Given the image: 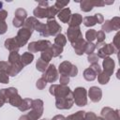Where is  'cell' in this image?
Masks as SVG:
<instances>
[{
	"label": "cell",
	"instance_id": "cell-35",
	"mask_svg": "<svg viewBox=\"0 0 120 120\" xmlns=\"http://www.w3.org/2000/svg\"><path fill=\"white\" fill-rule=\"evenodd\" d=\"M84 120H105L104 118H102L101 116H97L95 112H85V115H84Z\"/></svg>",
	"mask_w": 120,
	"mask_h": 120
},
{
	"label": "cell",
	"instance_id": "cell-32",
	"mask_svg": "<svg viewBox=\"0 0 120 120\" xmlns=\"http://www.w3.org/2000/svg\"><path fill=\"white\" fill-rule=\"evenodd\" d=\"M96 35H97V31L95 29H89L86 31L85 33V38L87 42H93L96 39Z\"/></svg>",
	"mask_w": 120,
	"mask_h": 120
},
{
	"label": "cell",
	"instance_id": "cell-25",
	"mask_svg": "<svg viewBox=\"0 0 120 120\" xmlns=\"http://www.w3.org/2000/svg\"><path fill=\"white\" fill-rule=\"evenodd\" d=\"M8 62L9 64H17L22 62L21 61V55L19 54L18 52H10L8 55Z\"/></svg>",
	"mask_w": 120,
	"mask_h": 120
},
{
	"label": "cell",
	"instance_id": "cell-15",
	"mask_svg": "<svg viewBox=\"0 0 120 120\" xmlns=\"http://www.w3.org/2000/svg\"><path fill=\"white\" fill-rule=\"evenodd\" d=\"M85 44H86V40H84L82 38L76 40L75 42L71 43L72 48L74 49V52L77 55H82L84 53L85 51Z\"/></svg>",
	"mask_w": 120,
	"mask_h": 120
},
{
	"label": "cell",
	"instance_id": "cell-49",
	"mask_svg": "<svg viewBox=\"0 0 120 120\" xmlns=\"http://www.w3.org/2000/svg\"><path fill=\"white\" fill-rule=\"evenodd\" d=\"M7 17H8V11L5 9H0V20L6 21Z\"/></svg>",
	"mask_w": 120,
	"mask_h": 120
},
{
	"label": "cell",
	"instance_id": "cell-11",
	"mask_svg": "<svg viewBox=\"0 0 120 120\" xmlns=\"http://www.w3.org/2000/svg\"><path fill=\"white\" fill-rule=\"evenodd\" d=\"M103 22H104V18L100 13H96L93 16H86L82 19L83 24L87 27L94 26L97 23H102Z\"/></svg>",
	"mask_w": 120,
	"mask_h": 120
},
{
	"label": "cell",
	"instance_id": "cell-19",
	"mask_svg": "<svg viewBox=\"0 0 120 120\" xmlns=\"http://www.w3.org/2000/svg\"><path fill=\"white\" fill-rule=\"evenodd\" d=\"M24 68L22 62L17 63V64H10V70H9V76H16L18 73L21 72V70Z\"/></svg>",
	"mask_w": 120,
	"mask_h": 120
},
{
	"label": "cell",
	"instance_id": "cell-5",
	"mask_svg": "<svg viewBox=\"0 0 120 120\" xmlns=\"http://www.w3.org/2000/svg\"><path fill=\"white\" fill-rule=\"evenodd\" d=\"M74 104L73 94L66 97L55 98V107L59 110H69Z\"/></svg>",
	"mask_w": 120,
	"mask_h": 120
},
{
	"label": "cell",
	"instance_id": "cell-45",
	"mask_svg": "<svg viewBox=\"0 0 120 120\" xmlns=\"http://www.w3.org/2000/svg\"><path fill=\"white\" fill-rule=\"evenodd\" d=\"M8 30V24L6 22V21H2L0 20V35H3L7 32Z\"/></svg>",
	"mask_w": 120,
	"mask_h": 120
},
{
	"label": "cell",
	"instance_id": "cell-24",
	"mask_svg": "<svg viewBox=\"0 0 120 120\" xmlns=\"http://www.w3.org/2000/svg\"><path fill=\"white\" fill-rule=\"evenodd\" d=\"M97 74H96V72L91 68H87L86 69H84V71H83V78L86 80V81H88V82H92V81H94L96 78H97Z\"/></svg>",
	"mask_w": 120,
	"mask_h": 120
},
{
	"label": "cell",
	"instance_id": "cell-42",
	"mask_svg": "<svg viewBox=\"0 0 120 120\" xmlns=\"http://www.w3.org/2000/svg\"><path fill=\"white\" fill-rule=\"evenodd\" d=\"M105 33L101 30L98 31L97 32V35H96V39H97V43H100V42H104L105 40Z\"/></svg>",
	"mask_w": 120,
	"mask_h": 120
},
{
	"label": "cell",
	"instance_id": "cell-37",
	"mask_svg": "<svg viewBox=\"0 0 120 120\" xmlns=\"http://www.w3.org/2000/svg\"><path fill=\"white\" fill-rule=\"evenodd\" d=\"M110 21H111V23L112 25V30L118 31L120 29V18L119 17H113Z\"/></svg>",
	"mask_w": 120,
	"mask_h": 120
},
{
	"label": "cell",
	"instance_id": "cell-18",
	"mask_svg": "<svg viewBox=\"0 0 120 120\" xmlns=\"http://www.w3.org/2000/svg\"><path fill=\"white\" fill-rule=\"evenodd\" d=\"M82 22V17L79 13L71 14L70 19L68 21V26L70 27H75V26H80V24Z\"/></svg>",
	"mask_w": 120,
	"mask_h": 120
},
{
	"label": "cell",
	"instance_id": "cell-54",
	"mask_svg": "<svg viewBox=\"0 0 120 120\" xmlns=\"http://www.w3.org/2000/svg\"><path fill=\"white\" fill-rule=\"evenodd\" d=\"M6 103V100H5V98H3V97H1L0 96V108L1 107H3V105Z\"/></svg>",
	"mask_w": 120,
	"mask_h": 120
},
{
	"label": "cell",
	"instance_id": "cell-22",
	"mask_svg": "<svg viewBox=\"0 0 120 120\" xmlns=\"http://www.w3.org/2000/svg\"><path fill=\"white\" fill-rule=\"evenodd\" d=\"M32 102H33V99H31V98H23L22 100V103L18 107V109L22 112L25 111H28L32 107Z\"/></svg>",
	"mask_w": 120,
	"mask_h": 120
},
{
	"label": "cell",
	"instance_id": "cell-40",
	"mask_svg": "<svg viewBox=\"0 0 120 120\" xmlns=\"http://www.w3.org/2000/svg\"><path fill=\"white\" fill-rule=\"evenodd\" d=\"M87 61L89 64L93 65V64H98V57L97 55V53H91L87 56Z\"/></svg>",
	"mask_w": 120,
	"mask_h": 120
},
{
	"label": "cell",
	"instance_id": "cell-44",
	"mask_svg": "<svg viewBox=\"0 0 120 120\" xmlns=\"http://www.w3.org/2000/svg\"><path fill=\"white\" fill-rule=\"evenodd\" d=\"M8 82H9V76L5 72L0 71V82L1 83H8Z\"/></svg>",
	"mask_w": 120,
	"mask_h": 120
},
{
	"label": "cell",
	"instance_id": "cell-13",
	"mask_svg": "<svg viewBox=\"0 0 120 120\" xmlns=\"http://www.w3.org/2000/svg\"><path fill=\"white\" fill-rule=\"evenodd\" d=\"M88 97L90 98V100L97 103L101 100L102 98V91L98 86H91L88 90Z\"/></svg>",
	"mask_w": 120,
	"mask_h": 120
},
{
	"label": "cell",
	"instance_id": "cell-41",
	"mask_svg": "<svg viewBox=\"0 0 120 120\" xmlns=\"http://www.w3.org/2000/svg\"><path fill=\"white\" fill-rule=\"evenodd\" d=\"M46 84H47V82L41 77V78H39V79L37 81V82H36V87H37L38 89H39V90H42V89L45 88Z\"/></svg>",
	"mask_w": 120,
	"mask_h": 120
},
{
	"label": "cell",
	"instance_id": "cell-53",
	"mask_svg": "<svg viewBox=\"0 0 120 120\" xmlns=\"http://www.w3.org/2000/svg\"><path fill=\"white\" fill-rule=\"evenodd\" d=\"M19 120H30V118L28 117V115H27V114H22V115H21V116H20Z\"/></svg>",
	"mask_w": 120,
	"mask_h": 120
},
{
	"label": "cell",
	"instance_id": "cell-21",
	"mask_svg": "<svg viewBox=\"0 0 120 120\" xmlns=\"http://www.w3.org/2000/svg\"><path fill=\"white\" fill-rule=\"evenodd\" d=\"M80 8L84 12L91 11L93 9V8H94L93 0H83V1H81L80 2Z\"/></svg>",
	"mask_w": 120,
	"mask_h": 120
},
{
	"label": "cell",
	"instance_id": "cell-36",
	"mask_svg": "<svg viewBox=\"0 0 120 120\" xmlns=\"http://www.w3.org/2000/svg\"><path fill=\"white\" fill-rule=\"evenodd\" d=\"M101 31H103L104 33H105V32H106V33H110V32L113 31V30H112V25L110 20H107V21L103 22V24H102V26H101Z\"/></svg>",
	"mask_w": 120,
	"mask_h": 120
},
{
	"label": "cell",
	"instance_id": "cell-33",
	"mask_svg": "<svg viewBox=\"0 0 120 120\" xmlns=\"http://www.w3.org/2000/svg\"><path fill=\"white\" fill-rule=\"evenodd\" d=\"M9 70H10V64L7 61H0V71L5 72L9 76Z\"/></svg>",
	"mask_w": 120,
	"mask_h": 120
},
{
	"label": "cell",
	"instance_id": "cell-28",
	"mask_svg": "<svg viewBox=\"0 0 120 120\" xmlns=\"http://www.w3.org/2000/svg\"><path fill=\"white\" fill-rule=\"evenodd\" d=\"M40 58H41L42 60L48 62V63L52 60V49H51V47L48 48V49H46V50H44L43 52H41Z\"/></svg>",
	"mask_w": 120,
	"mask_h": 120
},
{
	"label": "cell",
	"instance_id": "cell-52",
	"mask_svg": "<svg viewBox=\"0 0 120 120\" xmlns=\"http://www.w3.org/2000/svg\"><path fill=\"white\" fill-rule=\"evenodd\" d=\"M48 2L47 1H41L38 3V7H41V8H47L48 7Z\"/></svg>",
	"mask_w": 120,
	"mask_h": 120
},
{
	"label": "cell",
	"instance_id": "cell-4",
	"mask_svg": "<svg viewBox=\"0 0 120 120\" xmlns=\"http://www.w3.org/2000/svg\"><path fill=\"white\" fill-rule=\"evenodd\" d=\"M52 46L51 41L46 39H40L38 41H32L28 44V51L29 52H43L44 50L50 48Z\"/></svg>",
	"mask_w": 120,
	"mask_h": 120
},
{
	"label": "cell",
	"instance_id": "cell-43",
	"mask_svg": "<svg viewBox=\"0 0 120 120\" xmlns=\"http://www.w3.org/2000/svg\"><path fill=\"white\" fill-rule=\"evenodd\" d=\"M23 23H24V21H22V20H21V19H18V18H16V17H14L13 20H12V24H13V26H15V27H17V28L22 27Z\"/></svg>",
	"mask_w": 120,
	"mask_h": 120
},
{
	"label": "cell",
	"instance_id": "cell-23",
	"mask_svg": "<svg viewBox=\"0 0 120 120\" xmlns=\"http://www.w3.org/2000/svg\"><path fill=\"white\" fill-rule=\"evenodd\" d=\"M33 60H34V54L29 52H25L21 55V61L23 66L29 65L30 63H32Z\"/></svg>",
	"mask_w": 120,
	"mask_h": 120
},
{
	"label": "cell",
	"instance_id": "cell-27",
	"mask_svg": "<svg viewBox=\"0 0 120 120\" xmlns=\"http://www.w3.org/2000/svg\"><path fill=\"white\" fill-rule=\"evenodd\" d=\"M85 112L84 111H78L75 113H72L66 117L67 120H84Z\"/></svg>",
	"mask_w": 120,
	"mask_h": 120
},
{
	"label": "cell",
	"instance_id": "cell-46",
	"mask_svg": "<svg viewBox=\"0 0 120 120\" xmlns=\"http://www.w3.org/2000/svg\"><path fill=\"white\" fill-rule=\"evenodd\" d=\"M59 82L61 85H68V83L69 82V77L66 75H61L59 79Z\"/></svg>",
	"mask_w": 120,
	"mask_h": 120
},
{
	"label": "cell",
	"instance_id": "cell-9",
	"mask_svg": "<svg viewBox=\"0 0 120 120\" xmlns=\"http://www.w3.org/2000/svg\"><path fill=\"white\" fill-rule=\"evenodd\" d=\"M118 52V50H116V48L112 45V43H109V44H105L103 45L101 48H99L98 50V58H106V57H109L111 54H113V53H116Z\"/></svg>",
	"mask_w": 120,
	"mask_h": 120
},
{
	"label": "cell",
	"instance_id": "cell-31",
	"mask_svg": "<svg viewBox=\"0 0 120 120\" xmlns=\"http://www.w3.org/2000/svg\"><path fill=\"white\" fill-rule=\"evenodd\" d=\"M15 17L18 18V19H21L22 21H25L27 19V12L25 9L22 8H19L15 10V13H14Z\"/></svg>",
	"mask_w": 120,
	"mask_h": 120
},
{
	"label": "cell",
	"instance_id": "cell-34",
	"mask_svg": "<svg viewBox=\"0 0 120 120\" xmlns=\"http://www.w3.org/2000/svg\"><path fill=\"white\" fill-rule=\"evenodd\" d=\"M51 49H52V57H57L63 52V48L59 47L55 44H52Z\"/></svg>",
	"mask_w": 120,
	"mask_h": 120
},
{
	"label": "cell",
	"instance_id": "cell-17",
	"mask_svg": "<svg viewBox=\"0 0 120 120\" xmlns=\"http://www.w3.org/2000/svg\"><path fill=\"white\" fill-rule=\"evenodd\" d=\"M70 16H71V11L68 8H65L63 9H61L58 13H57V17L58 19L64 22V23H68L69 19H70Z\"/></svg>",
	"mask_w": 120,
	"mask_h": 120
},
{
	"label": "cell",
	"instance_id": "cell-39",
	"mask_svg": "<svg viewBox=\"0 0 120 120\" xmlns=\"http://www.w3.org/2000/svg\"><path fill=\"white\" fill-rule=\"evenodd\" d=\"M68 3H69V1H68H68H61V0L59 1V0H58V1H56V2L54 3V5H53V6H54V8H55L58 11H60L61 9L65 8H66V6H67V5H68Z\"/></svg>",
	"mask_w": 120,
	"mask_h": 120
},
{
	"label": "cell",
	"instance_id": "cell-7",
	"mask_svg": "<svg viewBox=\"0 0 120 120\" xmlns=\"http://www.w3.org/2000/svg\"><path fill=\"white\" fill-rule=\"evenodd\" d=\"M42 78L47 82H54L58 79V70L56 69L55 66L53 64H50L47 68V69L43 72Z\"/></svg>",
	"mask_w": 120,
	"mask_h": 120
},
{
	"label": "cell",
	"instance_id": "cell-2",
	"mask_svg": "<svg viewBox=\"0 0 120 120\" xmlns=\"http://www.w3.org/2000/svg\"><path fill=\"white\" fill-rule=\"evenodd\" d=\"M58 72L68 77H75L78 74V68L69 61H63L58 67Z\"/></svg>",
	"mask_w": 120,
	"mask_h": 120
},
{
	"label": "cell",
	"instance_id": "cell-10",
	"mask_svg": "<svg viewBox=\"0 0 120 120\" xmlns=\"http://www.w3.org/2000/svg\"><path fill=\"white\" fill-rule=\"evenodd\" d=\"M100 115L105 120H120L119 111L112 109L110 107L102 108V110L100 112Z\"/></svg>",
	"mask_w": 120,
	"mask_h": 120
},
{
	"label": "cell",
	"instance_id": "cell-48",
	"mask_svg": "<svg viewBox=\"0 0 120 120\" xmlns=\"http://www.w3.org/2000/svg\"><path fill=\"white\" fill-rule=\"evenodd\" d=\"M89 68H91L96 72L97 75H98V74L101 72V68H100V66H99L98 64H93V65H91Z\"/></svg>",
	"mask_w": 120,
	"mask_h": 120
},
{
	"label": "cell",
	"instance_id": "cell-29",
	"mask_svg": "<svg viewBox=\"0 0 120 120\" xmlns=\"http://www.w3.org/2000/svg\"><path fill=\"white\" fill-rule=\"evenodd\" d=\"M48 66H49V63L46 62V61H44V60H42L41 58L38 59V61L36 63V68L38 71H40V72H44L47 69Z\"/></svg>",
	"mask_w": 120,
	"mask_h": 120
},
{
	"label": "cell",
	"instance_id": "cell-1",
	"mask_svg": "<svg viewBox=\"0 0 120 120\" xmlns=\"http://www.w3.org/2000/svg\"><path fill=\"white\" fill-rule=\"evenodd\" d=\"M43 101L39 98L33 99L31 111L27 113L30 120H38L43 114Z\"/></svg>",
	"mask_w": 120,
	"mask_h": 120
},
{
	"label": "cell",
	"instance_id": "cell-30",
	"mask_svg": "<svg viewBox=\"0 0 120 120\" xmlns=\"http://www.w3.org/2000/svg\"><path fill=\"white\" fill-rule=\"evenodd\" d=\"M111 76H109L107 73H105L104 71H101L98 75V81L100 84H107L110 81Z\"/></svg>",
	"mask_w": 120,
	"mask_h": 120
},
{
	"label": "cell",
	"instance_id": "cell-6",
	"mask_svg": "<svg viewBox=\"0 0 120 120\" xmlns=\"http://www.w3.org/2000/svg\"><path fill=\"white\" fill-rule=\"evenodd\" d=\"M32 33H33V30L30 29V28H27V27H24V26L20 28V30L17 33V36L15 37V38L18 41L20 47H23L28 42V39L32 36Z\"/></svg>",
	"mask_w": 120,
	"mask_h": 120
},
{
	"label": "cell",
	"instance_id": "cell-14",
	"mask_svg": "<svg viewBox=\"0 0 120 120\" xmlns=\"http://www.w3.org/2000/svg\"><path fill=\"white\" fill-rule=\"evenodd\" d=\"M102 68H103V71L105 73H107L109 76L112 75V73L114 71V68H115V63H114L113 59L111 58L110 56L104 58L103 63H102Z\"/></svg>",
	"mask_w": 120,
	"mask_h": 120
},
{
	"label": "cell",
	"instance_id": "cell-26",
	"mask_svg": "<svg viewBox=\"0 0 120 120\" xmlns=\"http://www.w3.org/2000/svg\"><path fill=\"white\" fill-rule=\"evenodd\" d=\"M54 44L63 48L67 44V38L65 37V35H63L61 33L58 34V35H56L55 38H54Z\"/></svg>",
	"mask_w": 120,
	"mask_h": 120
},
{
	"label": "cell",
	"instance_id": "cell-3",
	"mask_svg": "<svg viewBox=\"0 0 120 120\" xmlns=\"http://www.w3.org/2000/svg\"><path fill=\"white\" fill-rule=\"evenodd\" d=\"M73 100L79 107H83L87 104V91L84 87H77L72 92Z\"/></svg>",
	"mask_w": 120,
	"mask_h": 120
},
{
	"label": "cell",
	"instance_id": "cell-8",
	"mask_svg": "<svg viewBox=\"0 0 120 120\" xmlns=\"http://www.w3.org/2000/svg\"><path fill=\"white\" fill-rule=\"evenodd\" d=\"M45 25H46V32H47L48 37L49 36H56L61 33L62 27L54 19L48 20L47 22L45 23Z\"/></svg>",
	"mask_w": 120,
	"mask_h": 120
},
{
	"label": "cell",
	"instance_id": "cell-20",
	"mask_svg": "<svg viewBox=\"0 0 120 120\" xmlns=\"http://www.w3.org/2000/svg\"><path fill=\"white\" fill-rule=\"evenodd\" d=\"M48 8V7H47ZM47 8H41V7H37L34 11L33 14L35 15V18H39V19H45L47 18Z\"/></svg>",
	"mask_w": 120,
	"mask_h": 120
},
{
	"label": "cell",
	"instance_id": "cell-16",
	"mask_svg": "<svg viewBox=\"0 0 120 120\" xmlns=\"http://www.w3.org/2000/svg\"><path fill=\"white\" fill-rule=\"evenodd\" d=\"M5 48L8 49L9 52H19L20 50V45L18 43V41L16 40L15 37L14 38H7L5 40Z\"/></svg>",
	"mask_w": 120,
	"mask_h": 120
},
{
	"label": "cell",
	"instance_id": "cell-50",
	"mask_svg": "<svg viewBox=\"0 0 120 120\" xmlns=\"http://www.w3.org/2000/svg\"><path fill=\"white\" fill-rule=\"evenodd\" d=\"M93 4H94V7H103V6H105V1L93 0Z\"/></svg>",
	"mask_w": 120,
	"mask_h": 120
},
{
	"label": "cell",
	"instance_id": "cell-38",
	"mask_svg": "<svg viewBox=\"0 0 120 120\" xmlns=\"http://www.w3.org/2000/svg\"><path fill=\"white\" fill-rule=\"evenodd\" d=\"M96 47H95V44L93 42H87L86 41V44H85V51H84V53H86L87 55L91 54L94 52Z\"/></svg>",
	"mask_w": 120,
	"mask_h": 120
},
{
	"label": "cell",
	"instance_id": "cell-12",
	"mask_svg": "<svg viewBox=\"0 0 120 120\" xmlns=\"http://www.w3.org/2000/svg\"><path fill=\"white\" fill-rule=\"evenodd\" d=\"M67 36H68V39L70 43H73L76 40L82 38V31H81L80 26H75V27L68 26V28L67 30Z\"/></svg>",
	"mask_w": 120,
	"mask_h": 120
},
{
	"label": "cell",
	"instance_id": "cell-47",
	"mask_svg": "<svg viewBox=\"0 0 120 120\" xmlns=\"http://www.w3.org/2000/svg\"><path fill=\"white\" fill-rule=\"evenodd\" d=\"M119 32H117L116 34H115V36H114V38H113V40H112V45L116 48V50H119Z\"/></svg>",
	"mask_w": 120,
	"mask_h": 120
},
{
	"label": "cell",
	"instance_id": "cell-51",
	"mask_svg": "<svg viewBox=\"0 0 120 120\" xmlns=\"http://www.w3.org/2000/svg\"><path fill=\"white\" fill-rule=\"evenodd\" d=\"M51 120H67V119H66V117H65L64 115H62V114H57V115L53 116Z\"/></svg>",
	"mask_w": 120,
	"mask_h": 120
},
{
	"label": "cell",
	"instance_id": "cell-55",
	"mask_svg": "<svg viewBox=\"0 0 120 120\" xmlns=\"http://www.w3.org/2000/svg\"><path fill=\"white\" fill-rule=\"evenodd\" d=\"M41 120H50V119H47V118H46V119H41Z\"/></svg>",
	"mask_w": 120,
	"mask_h": 120
}]
</instances>
